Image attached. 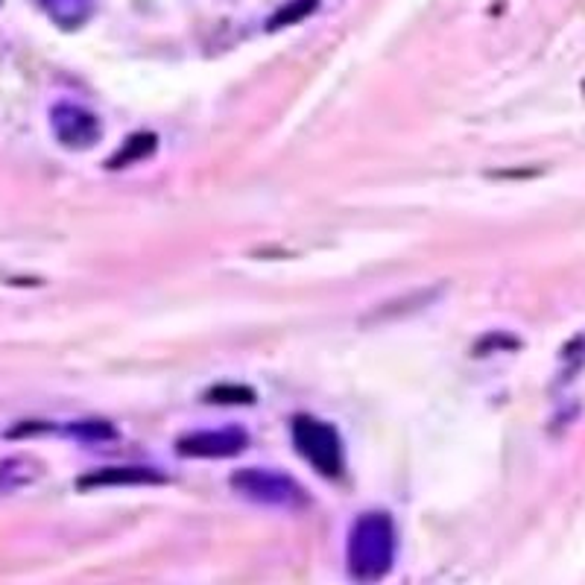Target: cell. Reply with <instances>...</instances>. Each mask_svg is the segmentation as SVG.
I'll return each mask as SVG.
<instances>
[{"mask_svg": "<svg viewBox=\"0 0 585 585\" xmlns=\"http://www.w3.org/2000/svg\"><path fill=\"white\" fill-rule=\"evenodd\" d=\"M398 550L395 524L387 512H363L349 530V574L357 583H378L392 571Z\"/></svg>", "mask_w": 585, "mask_h": 585, "instance_id": "cell-1", "label": "cell"}, {"mask_svg": "<svg viewBox=\"0 0 585 585\" xmlns=\"http://www.w3.org/2000/svg\"><path fill=\"white\" fill-rule=\"evenodd\" d=\"M293 445L296 451L311 463L322 477H340L343 474V439L337 428L325 425L313 416L293 419Z\"/></svg>", "mask_w": 585, "mask_h": 585, "instance_id": "cell-2", "label": "cell"}, {"mask_svg": "<svg viewBox=\"0 0 585 585\" xmlns=\"http://www.w3.org/2000/svg\"><path fill=\"white\" fill-rule=\"evenodd\" d=\"M232 486L240 495H246V498H252L258 504H270V507L299 509L308 504L305 489L296 480H290V477H284L278 471L243 468V471L232 474Z\"/></svg>", "mask_w": 585, "mask_h": 585, "instance_id": "cell-3", "label": "cell"}, {"mask_svg": "<svg viewBox=\"0 0 585 585\" xmlns=\"http://www.w3.org/2000/svg\"><path fill=\"white\" fill-rule=\"evenodd\" d=\"M246 445H249V436L240 428L196 430L176 442V451L182 457H196V460H226V457H237L240 451H246Z\"/></svg>", "mask_w": 585, "mask_h": 585, "instance_id": "cell-4", "label": "cell"}, {"mask_svg": "<svg viewBox=\"0 0 585 585\" xmlns=\"http://www.w3.org/2000/svg\"><path fill=\"white\" fill-rule=\"evenodd\" d=\"M50 123H53L56 138L65 147H71V150H85V147H91L100 138V120H97V115H91L88 109L71 106V103L56 106L53 115H50Z\"/></svg>", "mask_w": 585, "mask_h": 585, "instance_id": "cell-5", "label": "cell"}, {"mask_svg": "<svg viewBox=\"0 0 585 585\" xmlns=\"http://www.w3.org/2000/svg\"><path fill=\"white\" fill-rule=\"evenodd\" d=\"M167 477L150 466H109L94 471V474H85L79 480L82 489H91V486H153V483H164Z\"/></svg>", "mask_w": 585, "mask_h": 585, "instance_id": "cell-6", "label": "cell"}, {"mask_svg": "<svg viewBox=\"0 0 585 585\" xmlns=\"http://www.w3.org/2000/svg\"><path fill=\"white\" fill-rule=\"evenodd\" d=\"M158 147V138L153 132H138V135H132L120 150H117L115 156L109 158V167L112 170H120V167H129V164H135V161H144V158H150L156 153Z\"/></svg>", "mask_w": 585, "mask_h": 585, "instance_id": "cell-7", "label": "cell"}, {"mask_svg": "<svg viewBox=\"0 0 585 585\" xmlns=\"http://www.w3.org/2000/svg\"><path fill=\"white\" fill-rule=\"evenodd\" d=\"M41 3L50 12V18L59 21L62 27H79L91 12V0H41Z\"/></svg>", "mask_w": 585, "mask_h": 585, "instance_id": "cell-8", "label": "cell"}, {"mask_svg": "<svg viewBox=\"0 0 585 585\" xmlns=\"http://www.w3.org/2000/svg\"><path fill=\"white\" fill-rule=\"evenodd\" d=\"M205 398L214 401V404H252L255 401V390L237 387V384H220V387L205 392Z\"/></svg>", "mask_w": 585, "mask_h": 585, "instance_id": "cell-9", "label": "cell"}, {"mask_svg": "<svg viewBox=\"0 0 585 585\" xmlns=\"http://www.w3.org/2000/svg\"><path fill=\"white\" fill-rule=\"evenodd\" d=\"M313 9H316V0H290V3H287L278 15H273L270 30L287 27V24H296V21H302L305 15H311Z\"/></svg>", "mask_w": 585, "mask_h": 585, "instance_id": "cell-10", "label": "cell"}, {"mask_svg": "<svg viewBox=\"0 0 585 585\" xmlns=\"http://www.w3.org/2000/svg\"><path fill=\"white\" fill-rule=\"evenodd\" d=\"M74 436L79 439H85V442H103V439H115L117 430L109 425V422H97V419H91V422H79L71 428Z\"/></svg>", "mask_w": 585, "mask_h": 585, "instance_id": "cell-11", "label": "cell"}]
</instances>
